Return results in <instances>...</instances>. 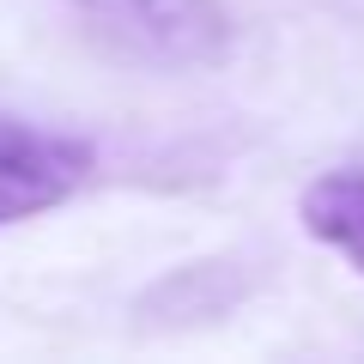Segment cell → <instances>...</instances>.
Masks as SVG:
<instances>
[{
	"mask_svg": "<svg viewBox=\"0 0 364 364\" xmlns=\"http://www.w3.org/2000/svg\"><path fill=\"white\" fill-rule=\"evenodd\" d=\"M304 225H310V237H322L328 249H340V255L364 273V164L328 170L322 182H310Z\"/></svg>",
	"mask_w": 364,
	"mask_h": 364,
	"instance_id": "cell-3",
	"label": "cell"
},
{
	"mask_svg": "<svg viewBox=\"0 0 364 364\" xmlns=\"http://www.w3.org/2000/svg\"><path fill=\"white\" fill-rule=\"evenodd\" d=\"M85 176H91V146L31 128L18 116H0V225L61 207Z\"/></svg>",
	"mask_w": 364,
	"mask_h": 364,
	"instance_id": "cell-2",
	"label": "cell"
},
{
	"mask_svg": "<svg viewBox=\"0 0 364 364\" xmlns=\"http://www.w3.org/2000/svg\"><path fill=\"white\" fill-rule=\"evenodd\" d=\"M91 43L134 67H207L231 43V18L219 0H73Z\"/></svg>",
	"mask_w": 364,
	"mask_h": 364,
	"instance_id": "cell-1",
	"label": "cell"
}]
</instances>
